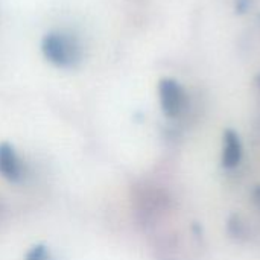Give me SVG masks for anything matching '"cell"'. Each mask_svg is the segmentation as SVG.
I'll return each mask as SVG.
<instances>
[{"instance_id":"obj_3","label":"cell","mask_w":260,"mask_h":260,"mask_svg":"<svg viewBox=\"0 0 260 260\" xmlns=\"http://www.w3.org/2000/svg\"><path fill=\"white\" fill-rule=\"evenodd\" d=\"M242 157V145L239 136L235 131H227L224 134V151H222V165L225 168H235Z\"/></svg>"},{"instance_id":"obj_5","label":"cell","mask_w":260,"mask_h":260,"mask_svg":"<svg viewBox=\"0 0 260 260\" xmlns=\"http://www.w3.org/2000/svg\"><path fill=\"white\" fill-rule=\"evenodd\" d=\"M44 257V250L43 248H35L32 253H29V256H27V260H41Z\"/></svg>"},{"instance_id":"obj_1","label":"cell","mask_w":260,"mask_h":260,"mask_svg":"<svg viewBox=\"0 0 260 260\" xmlns=\"http://www.w3.org/2000/svg\"><path fill=\"white\" fill-rule=\"evenodd\" d=\"M41 50L44 56L58 67L75 66L81 58V49L78 43L64 34H47L43 38Z\"/></svg>"},{"instance_id":"obj_4","label":"cell","mask_w":260,"mask_h":260,"mask_svg":"<svg viewBox=\"0 0 260 260\" xmlns=\"http://www.w3.org/2000/svg\"><path fill=\"white\" fill-rule=\"evenodd\" d=\"M0 172L9 180H17L20 177V163L14 149L3 143L0 145Z\"/></svg>"},{"instance_id":"obj_2","label":"cell","mask_w":260,"mask_h":260,"mask_svg":"<svg viewBox=\"0 0 260 260\" xmlns=\"http://www.w3.org/2000/svg\"><path fill=\"white\" fill-rule=\"evenodd\" d=\"M161 108L168 116H177L181 111L184 94L181 87L172 79H163L158 87Z\"/></svg>"}]
</instances>
